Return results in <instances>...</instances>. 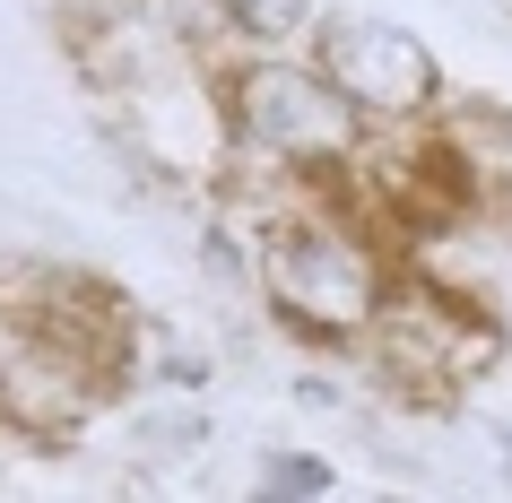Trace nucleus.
<instances>
[{
	"mask_svg": "<svg viewBox=\"0 0 512 503\" xmlns=\"http://www.w3.org/2000/svg\"><path fill=\"white\" fill-rule=\"evenodd\" d=\"M243 226L261 252V313L322 356H356V339L391 313V295L408 278L400 235L382 217H365L339 183H304Z\"/></svg>",
	"mask_w": 512,
	"mask_h": 503,
	"instance_id": "nucleus-1",
	"label": "nucleus"
},
{
	"mask_svg": "<svg viewBox=\"0 0 512 503\" xmlns=\"http://www.w3.org/2000/svg\"><path fill=\"white\" fill-rule=\"evenodd\" d=\"M217 105H226V139L235 157H261L296 183H339L365 148L374 122L339 96L313 44H243L217 61Z\"/></svg>",
	"mask_w": 512,
	"mask_h": 503,
	"instance_id": "nucleus-2",
	"label": "nucleus"
},
{
	"mask_svg": "<svg viewBox=\"0 0 512 503\" xmlns=\"http://www.w3.org/2000/svg\"><path fill=\"white\" fill-rule=\"evenodd\" d=\"M313 61H322L339 96H348L374 131H426L452 113V79L417 27L382 18V9H330L313 27Z\"/></svg>",
	"mask_w": 512,
	"mask_h": 503,
	"instance_id": "nucleus-3",
	"label": "nucleus"
},
{
	"mask_svg": "<svg viewBox=\"0 0 512 503\" xmlns=\"http://www.w3.org/2000/svg\"><path fill=\"white\" fill-rule=\"evenodd\" d=\"M217 443V417H209V391H157L122 408V451L131 460H200Z\"/></svg>",
	"mask_w": 512,
	"mask_h": 503,
	"instance_id": "nucleus-4",
	"label": "nucleus"
},
{
	"mask_svg": "<svg viewBox=\"0 0 512 503\" xmlns=\"http://www.w3.org/2000/svg\"><path fill=\"white\" fill-rule=\"evenodd\" d=\"M339 486V469H330L322 451H304V443H261L252 451V495L261 503H313Z\"/></svg>",
	"mask_w": 512,
	"mask_h": 503,
	"instance_id": "nucleus-5",
	"label": "nucleus"
},
{
	"mask_svg": "<svg viewBox=\"0 0 512 503\" xmlns=\"http://www.w3.org/2000/svg\"><path fill=\"white\" fill-rule=\"evenodd\" d=\"M243 44H313L322 27V0H226Z\"/></svg>",
	"mask_w": 512,
	"mask_h": 503,
	"instance_id": "nucleus-6",
	"label": "nucleus"
},
{
	"mask_svg": "<svg viewBox=\"0 0 512 503\" xmlns=\"http://www.w3.org/2000/svg\"><path fill=\"white\" fill-rule=\"evenodd\" d=\"M0 347H9V321H0Z\"/></svg>",
	"mask_w": 512,
	"mask_h": 503,
	"instance_id": "nucleus-7",
	"label": "nucleus"
}]
</instances>
